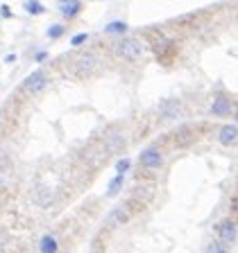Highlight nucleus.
Masks as SVG:
<instances>
[{
	"label": "nucleus",
	"mask_w": 238,
	"mask_h": 253,
	"mask_svg": "<svg viewBox=\"0 0 238 253\" xmlns=\"http://www.w3.org/2000/svg\"><path fill=\"white\" fill-rule=\"evenodd\" d=\"M46 57H48V52H37V57H34V59H37V61H43Z\"/></svg>",
	"instance_id": "412c9836"
},
{
	"label": "nucleus",
	"mask_w": 238,
	"mask_h": 253,
	"mask_svg": "<svg viewBox=\"0 0 238 253\" xmlns=\"http://www.w3.org/2000/svg\"><path fill=\"white\" fill-rule=\"evenodd\" d=\"M204 253H227V244H222L220 240H216V242H211L206 247Z\"/></svg>",
	"instance_id": "f3484780"
},
{
	"label": "nucleus",
	"mask_w": 238,
	"mask_h": 253,
	"mask_svg": "<svg viewBox=\"0 0 238 253\" xmlns=\"http://www.w3.org/2000/svg\"><path fill=\"white\" fill-rule=\"evenodd\" d=\"M5 183V176H2V172H0V185Z\"/></svg>",
	"instance_id": "4be33fe9"
},
{
	"label": "nucleus",
	"mask_w": 238,
	"mask_h": 253,
	"mask_svg": "<svg viewBox=\"0 0 238 253\" xmlns=\"http://www.w3.org/2000/svg\"><path fill=\"white\" fill-rule=\"evenodd\" d=\"M25 11L27 14H43L46 7H43L39 0H25Z\"/></svg>",
	"instance_id": "2eb2a0df"
},
{
	"label": "nucleus",
	"mask_w": 238,
	"mask_h": 253,
	"mask_svg": "<svg viewBox=\"0 0 238 253\" xmlns=\"http://www.w3.org/2000/svg\"><path fill=\"white\" fill-rule=\"evenodd\" d=\"M218 140H220V145H234L238 140V126L225 125L220 129V133H218Z\"/></svg>",
	"instance_id": "6e6552de"
},
{
	"label": "nucleus",
	"mask_w": 238,
	"mask_h": 253,
	"mask_svg": "<svg viewBox=\"0 0 238 253\" xmlns=\"http://www.w3.org/2000/svg\"><path fill=\"white\" fill-rule=\"evenodd\" d=\"M105 32H107V34H114V37H122V34H125V32H127V23H122V21L107 23Z\"/></svg>",
	"instance_id": "ddd939ff"
},
{
	"label": "nucleus",
	"mask_w": 238,
	"mask_h": 253,
	"mask_svg": "<svg viewBox=\"0 0 238 253\" xmlns=\"http://www.w3.org/2000/svg\"><path fill=\"white\" fill-rule=\"evenodd\" d=\"M93 63H95V59H93V54H82V57L75 61V68H82V70H89V68H93Z\"/></svg>",
	"instance_id": "4468645a"
},
{
	"label": "nucleus",
	"mask_w": 238,
	"mask_h": 253,
	"mask_svg": "<svg viewBox=\"0 0 238 253\" xmlns=\"http://www.w3.org/2000/svg\"><path fill=\"white\" fill-rule=\"evenodd\" d=\"M118 52L122 54L125 59H141L143 52H145V47H143V43L138 41V39L134 37H125L120 43H118Z\"/></svg>",
	"instance_id": "f257e3e1"
},
{
	"label": "nucleus",
	"mask_w": 238,
	"mask_h": 253,
	"mask_svg": "<svg viewBox=\"0 0 238 253\" xmlns=\"http://www.w3.org/2000/svg\"><path fill=\"white\" fill-rule=\"evenodd\" d=\"M211 113L213 116H229L232 113V100H229L225 93H218L216 95V100H213V104H211Z\"/></svg>",
	"instance_id": "39448f33"
},
{
	"label": "nucleus",
	"mask_w": 238,
	"mask_h": 253,
	"mask_svg": "<svg viewBox=\"0 0 238 253\" xmlns=\"http://www.w3.org/2000/svg\"><path fill=\"white\" fill-rule=\"evenodd\" d=\"M23 86H25L27 90H41L43 86H46V75H43V70H34V73L25 79Z\"/></svg>",
	"instance_id": "1a4fd4ad"
},
{
	"label": "nucleus",
	"mask_w": 238,
	"mask_h": 253,
	"mask_svg": "<svg viewBox=\"0 0 238 253\" xmlns=\"http://www.w3.org/2000/svg\"><path fill=\"white\" fill-rule=\"evenodd\" d=\"M175 138H177V142H190V138H193V133H190L188 126H179L177 129V133H175Z\"/></svg>",
	"instance_id": "dca6fc26"
},
{
	"label": "nucleus",
	"mask_w": 238,
	"mask_h": 253,
	"mask_svg": "<svg viewBox=\"0 0 238 253\" xmlns=\"http://www.w3.org/2000/svg\"><path fill=\"white\" fill-rule=\"evenodd\" d=\"M216 235H218V240H220L222 244H227V247H229L232 242H236L238 228H236V224H234L232 219H222V221H218Z\"/></svg>",
	"instance_id": "f03ea898"
},
{
	"label": "nucleus",
	"mask_w": 238,
	"mask_h": 253,
	"mask_svg": "<svg viewBox=\"0 0 238 253\" xmlns=\"http://www.w3.org/2000/svg\"><path fill=\"white\" fill-rule=\"evenodd\" d=\"M82 11V5H79L77 0H70V2H63L61 7V14L66 16V18H75V16Z\"/></svg>",
	"instance_id": "f8f14e48"
},
{
	"label": "nucleus",
	"mask_w": 238,
	"mask_h": 253,
	"mask_svg": "<svg viewBox=\"0 0 238 253\" xmlns=\"http://www.w3.org/2000/svg\"><path fill=\"white\" fill-rule=\"evenodd\" d=\"M161 120H166V122H175L177 118H179V113H181V104L177 100H168V102H164L161 104Z\"/></svg>",
	"instance_id": "20e7f679"
},
{
	"label": "nucleus",
	"mask_w": 238,
	"mask_h": 253,
	"mask_svg": "<svg viewBox=\"0 0 238 253\" xmlns=\"http://www.w3.org/2000/svg\"><path fill=\"white\" fill-rule=\"evenodd\" d=\"M89 41V32H82V34H75L73 39H70V45H82V43H86Z\"/></svg>",
	"instance_id": "6ab92c4d"
},
{
	"label": "nucleus",
	"mask_w": 238,
	"mask_h": 253,
	"mask_svg": "<svg viewBox=\"0 0 238 253\" xmlns=\"http://www.w3.org/2000/svg\"><path fill=\"white\" fill-rule=\"evenodd\" d=\"M63 32H66L63 25H50L48 27V39H59V37H63Z\"/></svg>",
	"instance_id": "a211bd4d"
},
{
	"label": "nucleus",
	"mask_w": 238,
	"mask_h": 253,
	"mask_svg": "<svg viewBox=\"0 0 238 253\" xmlns=\"http://www.w3.org/2000/svg\"><path fill=\"white\" fill-rule=\"evenodd\" d=\"M59 2H70V0H59Z\"/></svg>",
	"instance_id": "5701e85b"
},
{
	"label": "nucleus",
	"mask_w": 238,
	"mask_h": 253,
	"mask_svg": "<svg viewBox=\"0 0 238 253\" xmlns=\"http://www.w3.org/2000/svg\"><path fill=\"white\" fill-rule=\"evenodd\" d=\"M125 147V138H122L120 131H107L105 136V149L109 154H118L120 149Z\"/></svg>",
	"instance_id": "423d86ee"
},
{
	"label": "nucleus",
	"mask_w": 238,
	"mask_h": 253,
	"mask_svg": "<svg viewBox=\"0 0 238 253\" xmlns=\"http://www.w3.org/2000/svg\"><path fill=\"white\" fill-rule=\"evenodd\" d=\"M236 122H238V111H236Z\"/></svg>",
	"instance_id": "b1692460"
},
{
	"label": "nucleus",
	"mask_w": 238,
	"mask_h": 253,
	"mask_svg": "<svg viewBox=\"0 0 238 253\" xmlns=\"http://www.w3.org/2000/svg\"><path fill=\"white\" fill-rule=\"evenodd\" d=\"M107 221H109V226H122V224L129 221V212H127L125 206H118V208H114V211L109 212Z\"/></svg>",
	"instance_id": "0eeeda50"
},
{
	"label": "nucleus",
	"mask_w": 238,
	"mask_h": 253,
	"mask_svg": "<svg viewBox=\"0 0 238 253\" xmlns=\"http://www.w3.org/2000/svg\"><path fill=\"white\" fill-rule=\"evenodd\" d=\"M138 161H141L143 168H148V169H157V168L164 165V156H161V152H159L157 147L143 149L141 156H138Z\"/></svg>",
	"instance_id": "7ed1b4c3"
},
{
	"label": "nucleus",
	"mask_w": 238,
	"mask_h": 253,
	"mask_svg": "<svg viewBox=\"0 0 238 253\" xmlns=\"http://www.w3.org/2000/svg\"><path fill=\"white\" fill-rule=\"evenodd\" d=\"M122 183H125V174H116V176L109 181V185H107V197H116L118 192H120Z\"/></svg>",
	"instance_id": "9d476101"
},
{
	"label": "nucleus",
	"mask_w": 238,
	"mask_h": 253,
	"mask_svg": "<svg viewBox=\"0 0 238 253\" xmlns=\"http://www.w3.org/2000/svg\"><path fill=\"white\" fill-rule=\"evenodd\" d=\"M129 168H132V163H129V158H120V161L116 163V174H125Z\"/></svg>",
	"instance_id": "aec40b11"
},
{
	"label": "nucleus",
	"mask_w": 238,
	"mask_h": 253,
	"mask_svg": "<svg viewBox=\"0 0 238 253\" xmlns=\"http://www.w3.org/2000/svg\"><path fill=\"white\" fill-rule=\"evenodd\" d=\"M39 249H41V253H57V240L53 235H43Z\"/></svg>",
	"instance_id": "9b49d317"
}]
</instances>
